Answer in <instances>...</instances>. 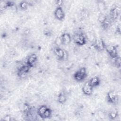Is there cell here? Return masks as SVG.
Listing matches in <instances>:
<instances>
[{"mask_svg":"<svg viewBox=\"0 0 121 121\" xmlns=\"http://www.w3.org/2000/svg\"><path fill=\"white\" fill-rule=\"evenodd\" d=\"M112 23L113 22L112 20L110 19L109 16L107 15L105 20L101 24V26L104 30H106L110 28V27L112 26Z\"/></svg>","mask_w":121,"mask_h":121,"instance_id":"cell-16","label":"cell"},{"mask_svg":"<svg viewBox=\"0 0 121 121\" xmlns=\"http://www.w3.org/2000/svg\"><path fill=\"white\" fill-rule=\"evenodd\" d=\"M53 52L57 59L60 60H66L68 58L67 52L60 47H55L53 50Z\"/></svg>","mask_w":121,"mask_h":121,"instance_id":"cell-4","label":"cell"},{"mask_svg":"<svg viewBox=\"0 0 121 121\" xmlns=\"http://www.w3.org/2000/svg\"><path fill=\"white\" fill-rule=\"evenodd\" d=\"M38 60L37 56L35 53H32L29 55L26 59V64L32 68L36 63Z\"/></svg>","mask_w":121,"mask_h":121,"instance_id":"cell-12","label":"cell"},{"mask_svg":"<svg viewBox=\"0 0 121 121\" xmlns=\"http://www.w3.org/2000/svg\"><path fill=\"white\" fill-rule=\"evenodd\" d=\"M60 40L62 44L67 45L71 43L72 37L69 33L65 32L61 35L60 36Z\"/></svg>","mask_w":121,"mask_h":121,"instance_id":"cell-11","label":"cell"},{"mask_svg":"<svg viewBox=\"0 0 121 121\" xmlns=\"http://www.w3.org/2000/svg\"><path fill=\"white\" fill-rule=\"evenodd\" d=\"M63 4V1L61 0H55V4L56 6V7H62Z\"/></svg>","mask_w":121,"mask_h":121,"instance_id":"cell-23","label":"cell"},{"mask_svg":"<svg viewBox=\"0 0 121 121\" xmlns=\"http://www.w3.org/2000/svg\"><path fill=\"white\" fill-rule=\"evenodd\" d=\"M116 32L117 33L119 34V35H120L121 34V28H120V25H119L117 26V28H116Z\"/></svg>","mask_w":121,"mask_h":121,"instance_id":"cell-25","label":"cell"},{"mask_svg":"<svg viewBox=\"0 0 121 121\" xmlns=\"http://www.w3.org/2000/svg\"><path fill=\"white\" fill-rule=\"evenodd\" d=\"M30 1L26 0H22L19 4V7L22 10H26L28 7L32 5Z\"/></svg>","mask_w":121,"mask_h":121,"instance_id":"cell-17","label":"cell"},{"mask_svg":"<svg viewBox=\"0 0 121 121\" xmlns=\"http://www.w3.org/2000/svg\"><path fill=\"white\" fill-rule=\"evenodd\" d=\"M106 98L107 102L110 104H115L118 103V96L114 90H110L107 92Z\"/></svg>","mask_w":121,"mask_h":121,"instance_id":"cell-5","label":"cell"},{"mask_svg":"<svg viewBox=\"0 0 121 121\" xmlns=\"http://www.w3.org/2000/svg\"><path fill=\"white\" fill-rule=\"evenodd\" d=\"M58 102L60 104H64L68 99L67 95L65 92L61 91L59 93L57 97Z\"/></svg>","mask_w":121,"mask_h":121,"instance_id":"cell-15","label":"cell"},{"mask_svg":"<svg viewBox=\"0 0 121 121\" xmlns=\"http://www.w3.org/2000/svg\"><path fill=\"white\" fill-rule=\"evenodd\" d=\"M105 50L112 59H115L119 56L117 46L115 45H106Z\"/></svg>","mask_w":121,"mask_h":121,"instance_id":"cell-6","label":"cell"},{"mask_svg":"<svg viewBox=\"0 0 121 121\" xmlns=\"http://www.w3.org/2000/svg\"><path fill=\"white\" fill-rule=\"evenodd\" d=\"M54 15L55 18L60 21L64 20L65 17V13L62 7H56L54 11Z\"/></svg>","mask_w":121,"mask_h":121,"instance_id":"cell-10","label":"cell"},{"mask_svg":"<svg viewBox=\"0 0 121 121\" xmlns=\"http://www.w3.org/2000/svg\"><path fill=\"white\" fill-rule=\"evenodd\" d=\"M2 120H4V121H10L12 120V117L9 115H7L5 116L4 117H3V119H2Z\"/></svg>","mask_w":121,"mask_h":121,"instance_id":"cell-24","label":"cell"},{"mask_svg":"<svg viewBox=\"0 0 121 121\" xmlns=\"http://www.w3.org/2000/svg\"><path fill=\"white\" fill-rule=\"evenodd\" d=\"M107 17V15L104 14V13H101L100 15L98 16V21L100 24V25L105 20Z\"/></svg>","mask_w":121,"mask_h":121,"instance_id":"cell-22","label":"cell"},{"mask_svg":"<svg viewBox=\"0 0 121 121\" xmlns=\"http://www.w3.org/2000/svg\"><path fill=\"white\" fill-rule=\"evenodd\" d=\"M114 60L113 63L114 65L118 69H120L121 68V57L120 56H118L115 59H112Z\"/></svg>","mask_w":121,"mask_h":121,"instance_id":"cell-21","label":"cell"},{"mask_svg":"<svg viewBox=\"0 0 121 121\" xmlns=\"http://www.w3.org/2000/svg\"><path fill=\"white\" fill-rule=\"evenodd\" d=\"M108 118L111 120H114L118 117V112L117 111H112L108 114Z\"/></svg>","mask_w":121,"mask_h":121,"instance_id":"cell-20","label":"cell"},{"mask_svg":"<svg viewBox=\"0 0 121 121\" xmlns=\"http://www.w3.org/2000/svg\"><path fill=\"white\" fill-rule=\"evenodd\" d=\"M72 39L75 43L78 46H83L86 43V36L82 32L75 33L72 35Z\"/></svg>","mask_w":121,"mask_h":121,"instance_id":"cell-2","label":"cell"},{"mask_svg":"<svg viewBox=\"0 0 121 121\" xmlns=\"http://www.w3.org/2000/svg\"><path fill=\"white\" fill-rule=\"evenodd\" d=\"M88 81L90 85L94 88L99 86L101 83V79L99 77L96 76L91 78Z\"/></svg>","mask_w":121,"mask_h":121,"instance_id":"cell-14","label":"cell"},{"mask_svg":"<svg viewBox=\"0 0 121 121\" xmlns=\"http://www.w3.org/2000/svg\"><path fill=\"white\" fill-rule=\"evenodd\" d=\"M38 115L42 119H49L52 116V110L46 105H42L37 109Z\"/></svg>","mask_w":121,"mask_h":121,"instance_id":"cell-1","label":"cell"},{"mask_svg":"<svg viewBox=\"0 0 121 121\" xmlns=\"http://www.w3.org/2000/svg\"><path fill=\"white\" fill-rule=\"evenodd\" d=\"M120 8L118 6H114L111 9L108 16L113 22L118 18L120 14Z\"/></svg>","mask_w":121,"mask_h":121,"instance_id":"cell-8","label":"cell"},{"mask_svg":"<svg viewBox=\"0 0 121 121\" xmlns=\"http://www.w3.org/2000/svg\"><path fill=\"white\" fill-rule=\"evenodd\" d=\"M93 46L97 51L102 52L105 50L106 45L102 38H99L94 42Z\"/></svg>","mask_w":121,"mask_h":121,"instance_id":"cell-9","label":"cell"},{"mask_svg":"<svg viewBox=\"0 0 121 121\" xmlns=\"http://www.w3.org/2000/svg\"><path fill=\"white\" fill-rule=\"evenodd\" d=\"M93 89L94 88L89 84L88 81H87L82 86V92L84 95L86 96H90L93 94Z\"/></svg>","mask_w":121,"mask_h":121,"instance_id":"cell-13","label":"cell"},{"mask_svg":"<svg viewBox=\"0 0 121 121\" xmlns=\"http://www.w3.org/2000/svg\"><path fill=\"white\" fill-rule=\"evenodd\" d=\"M97 4L99 10L101 12V13H103L104 11L106 9L105 2L102 0H98L97 1Z\"/></svg>","mask_w":121,"mask_h":121,"instance_id":"cell-19","label":"cell"},{"mask_svg":"<svg viewBox=\"0 0 121 121\" xmlns=\"http://www.w3.org/2000/svg\"><path fill=\"white\" fill-rule=\"evenodd\" d=\"M87 76L86 69L85 67H81L77 70L73 75L74 79L77 82H82Z\"/></svg>","mask_w":121,"mask_h":121,"instance_id":"cell-3","label":"cell"},{"mask_svg":"<svg viewBox=\"0 0 121 121\" xmlns=\"http://www.w3.org/2000/svg\"><path fill=\"white\" fill-rule=\"evenodd\" d=\"M31 68L30 67H29L26 64L25 65L21 66L19 68H18L17 70V76L20 78H25L30 71Z\"/></svg>","mask_w":121,"mask_h":121,"instance_id":"cell-7","label":"cell"},{"mask_svg":"<svg viewBox=\"0 0 121 121\" xmlns=\"http://www.w3.org/2000/svg\"><path fill=\"white\" fill-rule=\"evenodd\" d=\"M89 15V11L86 9H82L80 12V18L82 20L86 19L88 17Z\"/></svg>","mask_w":121,"mask_h":121,"instance_id":"cell-18","label":"cell"}]
</instances>
